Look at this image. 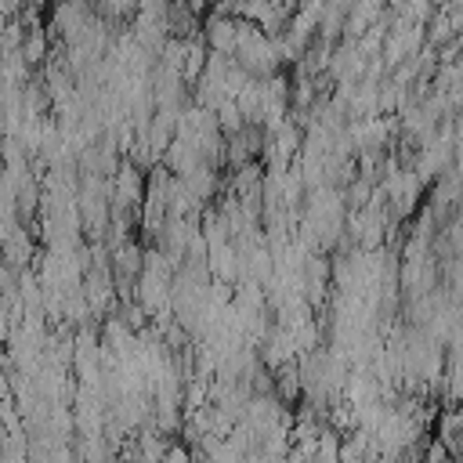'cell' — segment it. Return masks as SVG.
Listing matches in <instances>:
<instances>
[{"label":"cell","mask_w":463,"mask_h":463,"mask_svg":"<svg viewBox=\"0 0 463 463\" xmlns=\"http://www.w3.org/2000/svg\"><path fill=\"white\" fill-rule=\"evenodd\" d=\"M159 463H188V452L184 449H166Z\"/></svg>","instance_id":"1"}]
</instances>
